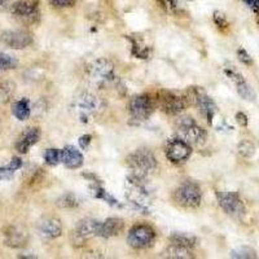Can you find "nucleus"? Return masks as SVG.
Returning <instances> with one entry per match:
<instances>
[{
	"instance_id": "4",
	"label": "nucleus",
	"mask_w": 259,
	"mask_h": 259,
	"mask_svg": "<svg viewBox=\"0 0 259 259\" xmlns=\"http://www.w3.org/2000/svg\"><path fill=\"white\" fill-rule=\"evenodd\" d=\"M126 161L134 174L142 178H148L153 174L157 168L156 157L149 149H145V148L135 150L134 153L127 157Z\"/></svg>"
},
{
	"instance_id": "3",
	"label": "nucleus",
	"mask_w": 259,
	"mask_h": 259,
	"mask_svg": "<svg viewBox=\"0 0 259 259\" xmlns=\"http://www.w3.org/2000/svg\"><path fill=\"white\" fill-rule=\"evenodd\" d=\"M85 75L90 83L100 90L109 87L117 82L114 65L108 59H97L85 68Z\"/></svg>"
},
{
	"instance_id": "7",
	"label": "nucleus",
	"mask_w": 259,
	"mask_h": 259,
	"mask_svg": "<svg viewBox=\"0 0 259 259\" xmlns=\"http://www.w3.org/2000/svg\"><path fill=\"white\" fill-rule=\"evenodd\" d=\"M9 11L16 18L26 25L36 24L40 18L39 0H17Z\"/></svg>"
},
{
	"instance_id": "19",
	"label": "nucleus",
	"mask_w": 259,
	"mask_h": 259,
	"mask_svg": "<svg viewBox=\"0 0 259 259\" xmlns=\"http://www.w3.org/2000/svg\"><path fill=\"white\" fill-rule=\"evenodd\" d=\"M83 154L73 145H66L61 150V162L68 168H79L83 165Z\"/></svg>"
},
{
	"instance_id": "27",
	"label": "nucleus",
	"mask_w": 259,
	"mask_h": 259,
	"mask_svg": "<svg viewBox=\"0 0 259 259\" xmlns=\"http://www.w3.org/2000/svg\"><path fill=\"white\" fill-rule=\"evenodd\" d=\"M56 205L61 209H74L79 205V200L74 193H65L57 200Z\"/></svg>"
},
{
	"instance_id": "30",
	"label": "nucleus",
	"mask_w": 259,
	"mask_h": 259,
	"mask_svg": "<svg viewBox=\"0 0 259 259\" xmlns=\"http://www.w3.org/2000/svg\"><path fill=\"white\" fill-rule=\"evenodd\" d=\"M45 161L47 165L57 166L61 162V150L53 149V148L47 149L45 153Z\"/></svg>"
},
{
	"instance_id": "40",
	"label": "nucleus",
	"mask_w": 259,
	"mask_h": 259,
	"mask_svg": "<svg viewBox=\"0 0 259 259\" xmlns=\"http://www.w3.org/2000/svg\"><path fill=\"white\" fill-rule=\"evenodd\" d=\"M91 140H92V136L91 135H83L79 138V145L82 149H87L91 144Z\"/></svg>"
},
{
	"instance_id": "29",
	"label": "nucleus",
	"mask_w": 259,
	"mask_h": 259,
	"mask_svg": "<svg viewBox=\"0 0 259 259\" xmlns=\"http://www.w3.org/2000/svg\"><path fill=\"white\" fill-rule=\"evenodd\" d=\"M18 61L13 56L8 53L0 52V70H11V69L17 68Z\"/></svg>"
},
{
	"instance_id": "23",
	"label": "nucleus",
	"mask_w": 259,
	"mask_h": 259,
	"mask_svg": "<svg viewBox=\"0 0 259 259\" xmlns=\"http://www.w3.org/2000/svg\"><path fill=\"white\" fill-rule=\"evenodd\" d=\"M12 114L17 118L18 121H26V119H29L30 114H31L29 100L22 99L20 101H16L12 106Z\"/></svg>"
},
{
	"instance_id": "2",
	"label": "nucleus",
	"mask_w": 259,
	"mask_h": 259,
	"mask_svg": "<svg viewBox=\"0 0 259 259\" xmlns=\"http://www.w3.org/2000/svg\"><path fill=\"white\" fill-rule=\"evenodd\" d=\"M105 109V103L100 97L90 92H80L75 95L70 104V112L82 123L95 121Z\"/></svg>"
},
{
	"instance_id": "24",
	"label": "nucleus",
	"mask_w": 259,
	"mask_h": 259,
	"mask_svg": "<svg viewBox=\"0 0 259 259\" xmlns=\"http://www.w3.org/2000/svg\"><path fill=\"white\" fill-rule=\"evenodd\" d=\"M170 244L174 245H179V246H184V247H194L197 245V239L194 237V236L191 235H186V233H175L170 237Z\"/></svg>"
},
{
	"instance_id": "1",
	"label": "nucleus",
	"mask_w": 259,
	"mask_h": 259,
	"mask_svg": "<svg viewBox=\"0 0 259 259\" xmlns=\"http://www.w3.org/2000/svg\"><path fill=\"white\" fill-rule=\"evenodd\" d=\"M126 198L136 210L149 214L153 203V191L150 189L147 178L130 175L126 180Z\"/></svg>"
},
{
	"instance_id": "25",
	"label": "nucleus",
	"mask_w": 259,
	"mask_h": 259,
	"mask_svg": "<svg viewBox=\"0 0 259 259\" xmlns=\"http://www.w3.org/2000/svg\"><path fill=\"white\" fill-rule=\"evenodd\" d=\"M16 84L13 82H4L0 84V105H6L15 96Z\"/></svg>"
},
{
	"instance_id": "16",
	"label": "nucleus",
	"mask_w": 259,
	"mask_h": 259,
	"mask_svg": "<svg viewBox=\"0 0 259 259\" xmlns=\"http://www.w3.org/2000/svg\"><path fill=\"white\" fill-rule=\"evenodd\" d=\"M29 241V235L22 227L11 226L4 231V244L12 249H20L26 246Z\"/></svg>"
},
{
	"instance_id": "44",
	"label": "nucleus",
	"mask_w": 259,
	"mask_h": 259,
	"mask_svg": "<svg viewBox=\"0 0 259 259\" xmlns=\"http://www.w3.org/2000/svg\"><path fill=\"white\" fill-rule=\"evenodd\" d=\"M255 21H256V24L259 25V11L258 12H255Z\"/></svg>"
},
{
	"instance_id": "38",
	"label": "nucleus",
	"mask_w": 259,
	"mask_h": 259,
	"mask_svg": "<svg viewBox=\"0 0 259 259\" xmlns=\"http://www.w3.org/2000/svg\"><path fill=\"white\" fill-rule=\"evenodd\" d=\"M7 166H8L11 170L17 171V170H20L21 167H22V161H21V158H18V157H13V158L11 159V162H9Z\"/></svg>"
},
{
	"instance_id": "21",
	"label": "nucleus",
	"mask_w": 259,
	"mask_h": 259,
	"mask_svg": "<svg viewBox=\"0 0 259 259\" xmlns=\"http://www.w3.org/2000/svg\"><path fill=\"white\" fill-rule=\"evenodd\" d=\"M165 258H171V259H192L194 258L193 253H192V249L184 246H179V245L170 244L167 246L165 251H163V255Z\"/></svg>"
},
{
	"instance_id": "22",
	"label": "nucleus",
	"mask_w": 259,
	"mask_h": 259,
	"mask_svg": "<svg viewBox=\"0 0 259 259\" xmlns=\"http://www.w3.org/2000/svg\"><path fill=\"white\" fill-rule=\"evenodd\" d=\"M128 38V40L131 41V51H133V55L139 59H148L149 57V47L145 45L143 39L140 36H126Z\"/></svg>"
},
{
	"instance_id": "31",
	"label": "nucleus",
	"mask_w": 259,
	"mask_h": 259,
	"mask_svg": "<svg viewBox=\"0 0 259 259\" xmlns=\"http://www.w3.org/2000/svg\"><path fill=\"white\" fill-rule=\"evenodd\" d=\"M239 153L245 158H250L255 153V145L250 140H242L239 144Z\"/></svg>"
},
{
	"instance_id": "42",
	"label": "nucleus",
	"mask_w": 259,
	"mask_h": 259,
	"mask_svg": "<svg viewBox=\"0 0 259 259\" xmlns=\"http://www.w3.org/2000/svg\"><path fill=\"white\" fill-rule=\"evenodd\" d=\"M12 4V0H0V12H7V11H9Z\"/></svg>"
},
{
	"instance_id": "33",
	"label": "nucleus",
	"mask_w": 259,
	"mask_h": 259,
	"mask_svg": "<svg viewBox=\"0 0 259 259\" xmlns=\"http://www.w3.org/2000/svg\"><path fill=\"white\" fill-rule=\"evenodd\" d=\"M157 2H158V4L163 11L171 13V15H177L178 11H179V6H178L177 0H157Z\"/></svg>"
},
{
	"instance_id": "10",
	"label": "nucleus",
	"mask_w": 259,
	"mask_h": 259,
	"mask_svg": "<svg viewBox=\"0 0 259 259\" xmlns=\"http://www.w3.org/2000/svg\"><path fill=\"white\" fill-rule=\"evenodd\" d=\"M178 126H179V131L182 133L183 138L186 139L187 143L197 145V147H201V145L205 144V142H206V131L201 126H198L194 122L193 118H182L179 123H178Z\"/></svg>"
},
{
	"instance_id": "39",
	"label": "nucleus",
	"mask_w": 259,
	"mask_h": 259,
	"mask_svg": "<svg viewBox=\"0 0 259 259\" xmlns=\"http://www.w3.org/2000/svg\"><path fill=\"white\" fill-rule=\"evenodd\" d=\"M236 121H237V123H239L241 127H246L247 123H249L247 115L242 112H239L237 114H236Z\"/></svg>"
},
{
	"instance_id": "43",
	"label": "nucleus",
	"mask_w": 259,
	"mask_h": 259,
	"mask_svg": "<svg viewBox=\"0 0 259 259\" xmlns=\"http://www.w3.org/2000/svg\"><path fill=\"white\" fill-rule=\"evenodd\" d=\"M20 258H31V259H34V258H36L35 255H20Z\"/></svg>"
},
{
	"instance_id": "9",
	"label": "nucleus",
	"mask_w": 259,
	"mask_h": 259,
	"mask_svg": "<svg viewBox=\"0 0 259 259\" xmlns=\"http://www.w3.org/2000/svg\"><path fill=\"white\" fill-rule=\"evenodd\" d=\"M219 206L223 209L227 215L235 219H242L246 214V207L240 198V196L235 192H222L218 194Z\"/></svg>"
},
{
	"instance_id": "36",
	"label": "nucleus",
	"mask_w": 259,
	"mask_h": 259,
	"mask_svg": "<svg viewBox=\"0 0 259 259\" xmlns=\"http://www.w3.org/2000/svg\"><path fill=\"white\" fill-rule=\"evenodd\" d=\"M237 57H239V60L244 65H247V66L253 65V59H251L250 55H249V53H247L244 48H240V50L237 51Z\"/></svg>"
},
{
	"instance_id": "12",
	"label": "nucleus",
	"mask_w": 259,
	"mask_h": 259,
	"mask_svg": "<svg viewBox=\"0 0 259 259\" xmlns=\"http://www.w3.org/2000/svg\"><path fill=\"white\" fill-rule=\"evenodd\" d=\"M154 110V105L152 103V99L147 95H139L133 97L128 103V112L131 115V119L136 122L147 121L152 115Z\"/></svg>"
},
{
	"instance_id": "26",
	"label": "nucleus",
	"mask_w": 259,
	"mask_h": 259,
	"mask_svg": "<svg viewBox=\"0 0 259 259\" xmlns=\"http://www.w3.org/2000/svg\"><path fill=\"white\" fill-rule=\"evenodd\" d=\"M90 191H91V194L94 196L95 198H101V200L106 201V202L109 203V205H112V206H117L118 205V201L115 200L113 196H110L108 192L105 191L104 188H101L97 183H95L94 186L90 187Z\"/></svg>"
},
{
	"instance_id": "11",
	"label": "nucleus",
	"mask_w": 259,
	"mask_h": 259,
	"mask_svg": "<svg viewBox=\"0 0 259 259\" xmlns=\"http://www.w3.org/2000/svg\"><path fill=\"white\" fill-rule=\"evenodd\" d=\"M101 232H103V223L96 219H82L78 222L77 227L73 232V237H75L74 244L77 242V245H82L85 240L92 239V237H101Z\"/></svg>"
},
{
	"instance_id": "35",
	"label": "nucleus",
	"mask_w": 259,
	"mask_h": 259,
	"mask_svg": "<svg viewBox=\"0 0 259 259\" xmlns=\"http://www.w3.org/2000/svg\"><path fill=\"white\" fill-rule=\"evenodd\" d=\"M50 4L55 8H70L74 7L75 0H50Z\"/></svg>"
},
{
	"instance_id": "32",
	"label": "nucleus",
	"mask_w": 259,
	"mask_h": 259,
	"mask_svg": "<svg viewBox=\"0 0 259 259\" xmlns=\"http://www.w3.org/2000/svg\"><path fill=\"white\" fill-rule=\"evenodd\" d=\"M231 256H232V258H256V254L251 247L242 246L239 247V249H236V250H233L232 253H231Z\"/></svg>"
},
{
	"instance_id": "5",
	"label": "nucleus",
	"mask_w": 259,
	"mask_h": 259,
	"mask_svg": "<svg viewBox=\"0 0 259 259\" xmlns=\"http://www.w3.org/2000/svg\"><path fill=\"white\" fill-rule=\"evenodd\" d=\"M187 101L192 105L197 106L202 115L207 119L209 124H212V119L217 113V105L211 97L203 91L201 87H191L187 94Z\"/></svg>"
},
{
	"instance_id": "41",
	"label": "nucleus",
	"mask_w": 259,
	"mask_h": 259,
	"mask_svg": "<svg viewBox=\"0 0 259 259\" xmlns=\"http://www.w3.org/2000/svg\"><path fill=\"white\" fill-rule=\"evenodd\" d=\"M242 2L254 12H258L259 11V0H242Z\"/></svg>"
},
{
	"instance_id": "18",
	"label": "nucleus",
	"mask_w": 259,
	"mask_h": 259,
	"mask_svg": "<svg viewBox=\"0 0 259 259\" xmlns=\"http://www.w3.org/2000/svg\"><path fill=\"white\" fill-rule=\"evenodd\" d=\"M39 233L46 239H57L62 233V224L57 218H45L39 223Z\"/></svg>"
},
{
	"instance_id": "20",
	"label": "nucleus",
	"mask_w": 259,
	"mask_h": 259,
	"mask_svg": "<svg viewBox=\"0 0 259 259\" xmlns=\"http://www.w3.org/2000/svg\"><path fill=\"white\" fill-rule=\"evenodd\" d=\"M124 222L121 218H108L103 223V232H101V237L104 239H109V237H115L123 231Z\"/></svg>"
},
{
	"instance_id": "8",
	"label": "nucleus",
	"mask_w": 259,
	"mask_h": 259,
	"mask_svg": "<svg viewBox=\"0 0 259 259\" xmlns=\"http://www.w3.org/2000/svg\"><path fill=\"white\" fill-rule=\"evenodd\" d=\"M174 198L180 206L187 209L198 207L201 203V188L193 182H184L177 188L174 193Z\"/></svg>"
},
{
	"instance_id": "15",
	"label": "nucleus",
	"mask_w": 259,
	"mask_h": 259,
	"mask_svg": "<svg viewBox=\"0 0 259 259\" xmlns=\"http://www.w3.org/2000/svg\"><path fill=\"white\" fill-rule=\"evenodd\" d=\"M192 148L189 143L182 139H171L166 147V157L172 163H183L191 157Z\"/></svg>"
},
{
	"instance_id": "37",
	"label": "nucleus",
	"mask_w": 259,
	"mask_h": 259,
	"mask_svg": "<svg viewBox=\"0 0 259 259\" xmlns=\"http://www.w3.org/2000/svg\"><path fill=\"white\" fill-rule=\"evenodd\" d=\"M15 175V171L11 170L8 166H0V180H11Z\"/></svg>"
},
{
	"instance_id": "14",
	"label": "nucleus",
	"mask_w": 259,
	"mask_h": 259,
	"mask_svg": "<svg viewBox=\"0 0 259 259\" xmlns=\"http://www.w3.org/2000/svg\"><path fill=\"white\" fill-rule=\"evenodd\" d=\"M0 41L12 50H24L32 45V35L26 30H6L0 35Z\"/></svg>"
},
{
	"instance_id": "17",
	"label": "nucleus",
	"mask_w": 259,
	"mask_h": 259,
	"mask_svg": "<svg viewBox=\"0 0 259 259\" xmlns=\"http://www.w3.org/2000/svg\"><path fill=\"white\" fill-rule=\"evenodd\" d=\"M39 139H40V130L38 127H29L16 143V150L21 154L27 153L30 148L38 143Z\"/></svg>"
},
{
	"instance_id": "34",
	"label": "nucleus",
	"mask_w": 259,
	"mask_h": 259,
	"mask_svg": "<svg viewBox=\"0 0 259 259\" xmlns=\"http://www.w3.org/2000/svg\"><path fill=\"white\" fill-rule=\"evenodd\" d=\"M214 22L217 24V26H218L219 29H227V27L230 26L226 16L222 12H219V11H215L214 12Z\"/></svg>"
},
{
	"instance_id": "13",
	"label": "nucleus",
	"mask_w": 259,
	"mask_h": 259,
	"mask_svg": "<svg viewBox=\"0 0 259 259\" xmlns=\"http://www.w3.org/2000/svg\"><path fill=\"white\" fill-rule=\"evenodd\" d=\"M158 105L166 114L177 115L186 109L187 99L179 96L175 92L161 91L158 94Z\"/></svg>"
},
{
	"instance_id": "28",
	"label": "nucleus",
	"mask_w": 259,
	"mask_h": 259,
	"mask_svg": "<svg viewBox=\"0 0 259 259\" xmlns=\"http://www.w3.org/2000/svg\"><path fill=\"white\" fill-rule=\"evenodd\" d=\"M236 89H237V92H239V95L244 99V100H255V92L253 91V89H251L250 85L247 84L246 80H242V82L237 83V84H236Z\"/></svg>"
},
{
	"instance_id": "6",
	"label": "nucleus",
	"mask_w": 259,
	"mask_h": 259,
	"mask_svg": "<svg viewBox=\"0 0 259 259\" xmlns=\"http://www.w3.org/2000/svg\"><path fill=\"white\" fill-rule=\"evenodd\" d=\"M130 246L138 250H144L152 247L156 241V231L148 224H135L131 227L127 235Z\"/></svg>"
}]
</instances>
